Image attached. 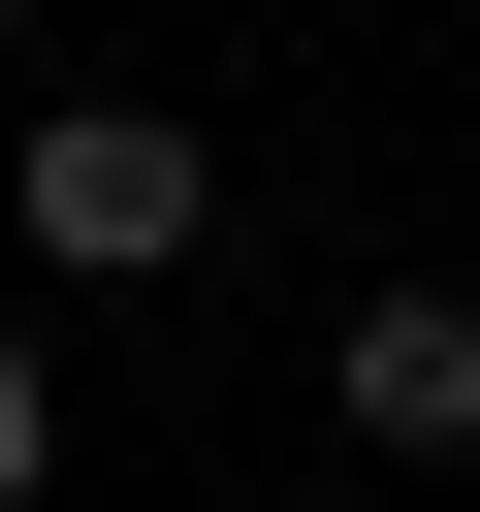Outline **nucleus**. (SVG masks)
<instances>
[{
  "instance_id": "obj_2",
  "label": "nucleus",
  "mask_w": 480,
  "mask_h": 512,
  "mask_svg": "<svg viewBox=\"0 0 480 512\" xmlns=\"http://www.w3.org/2000/svg\"><path fill=\"white\" fill-rule=\"evenodd\" d=\"M352 448H480V288H352Z\"/></svg>"
},
{
  "instance_id": "obj_1",
  "label": "nucleus",
  "mask_w": 480,
  "mask_h": 512,
  "mask_svg": "<svg viewBox=\"0 0 480 512\" xmlns=\"http://www.w3.org/2000/svg\"><path fill=\"white\" fill-rule=\"evenodd\" d=\"M32 256L160 288V256H192V128H160V96H32Z\"/></svg>"
},
{
  "instance_id": "obj_4",
  "label": "nucleus",
  "mask_w": 480,
  "mask_h": 512,
  "mask_svg": "<svg viewBox=\"0 0 480 512\" xmlns=\"http://www.w3.org/2000/svg\"><path fill=\"white\" fill-rule=\"evenodd\" d=\"M0 96H32V0H0Z\"/></svg>"
},
{
  "instance_id": "obj_3",
  "label": "nucleus",
  "mask_w": 480,
  "mask_h": 512,
  "mask_svg": "<svg viewBox=\"0 0 480 512\" xmlns=\"http://www.w3.org/2000/svg\"><path fill=\"white\" fill-rule=\"evenodd\" d=\"M32 480H64V352L0 320V512H32Z\"/></svg>"
}]
</instances>
